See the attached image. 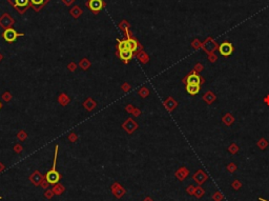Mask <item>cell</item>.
I'll use <instances>...</instances> for the list:
<instances>
[{"mask_svg": "<svg viewBox=\"0 0 269 201\" xmlns=\"http://www.w3.org/2000/svg\"><path fill=\"white\" fill-rule=\"evenodd\" d=\"M127 38L124 40L117 39L118 44H117V51H132V53H135V56L138 54L141 51H143L142 45L140 44L135 38H132L128 32H126Z\"/></svg>", "mask_w": 269, "mask_h": 201, "instance_id": "obj_1", "label": "cell"}, {"mask_svg": "<svg viewBox=\"0 0 269 201\" xmlns=\"http://www.w3.org/2000/svg\"><path fill=\"white\" fill-rule=\"evenodd\" d=\"M204 81L205 80L203 79V78H201V76L199 75V73L194 72V71L193 70L183 80H182V82L185 83V84H199L200 85L201 83H203Z\"/></svg>", "mask_w": 269, "mask_h": 201, "instance_id": "obj_2", "label": "cell"}, {"mask_svg": "<svg viewBox=\"0 0 269 201\" xmlns=\"http://www.w3.org/2000/svg\"><path fill=\"white\" fill-rule=\"evenodd\" d=\"M20 36H24V34H22V33H17L16 31H15L14 29H12V27L4 30L3 34H2V37H3V39L6 40L7 43L15 42L17 38L20 37Z\"/></svg>", "mask_w": 269, "mask_h": 201, "instance_id": "obj_3", "label": "cell"}, {"mask_svg": "<svg viewBox=\"0 0 269 201\" xmlns=\"http://www.w3.org/2000/svg\"><path fill=\"white\" fill-rule=\"evenodd\" d=\"M219 53L223 57H228L234 53V45L229 41H224L219 45Z\"/></svg>", "mask_w": 269, "mask_h": 201, "instance_id": "obj_4", "label": "cell"}, {"mask_svg": "<svg viewBox=\"0 0 269 201\" xmlns=\"http://www.w3.org/2000/svg\"><path fill=\"white\" fill-rule=\"evenodd\" d=\"M138 123L132 118H127L126 120L122 123V129L126 132L127 134H132L136 129H138Z\"/></svg>", "mask_w": 269, "mask_h": 201, "instance_id": "obj_5", "label": "cell"}, {"mask_svg": "<svg viewBox=\"0 0 269 201\" xmlns=\"http://www.w3.org/2000/svg\"><path fill=\"white\" fill-rule=\"evenodd\" d=\"M45 179L48 182V184H57L59 180L61 179V175L57 172V170H51L45 175Z\"/></svg>", "mask_w": 269, "mask_h": 201, "instance_id": "obj_6", "label": "cell"}, {"mask_svg": "<svg viewBox=\"0 0 269 201\" xmlns=\"http://www.w3.org/2000/svg\"><path fill=\"white\" fill-rule=\"evenodd\" d=\"M116 55L120 58V60H121L123 63H125V64H127V63H128L129 61L135 57V53H132V51H128V50L117 51Z\"/></svg>", "mask_w": 269, "mask_h": 201, "instance_id": "obj_7", "label": "cell"}, {"mask_svg": "<svg viewBox=\"0 0 269 201\" xmlns=\"http://www.w3.org/2000/svg\"><path fill=\"white\" fill-rule=\"evenodd\" d=\"M86 6L89 7V10H91L92 12H94L95 14H98V13L103 9L104 2L102 1V0H88Z\"/></svg>", "mask_w": 269, "mask_h": 201, "instance_id": "obj_8", "label": "cell"}, {"mask_svg": "<svg viewBox=\"0 0 269 201\" xmlns=\"http://www.w3.org/2000/svg\"><path fill=\"white\" fill-rule=\"evenodd\" d=\"M202 47H203V50L207 53V54H211L214 51H216L218 47H219V45H218L217 43L211 39V38H208V39L202 44Z\"/></svg>", "mask_w": 269, "mask_h": 201, "instance_id": "obj_9", "label": "cell"}, {"mask_svg": "<svg viewBox=\"0 0 269 201\" xmlns=\"http://www.w3.org/2000/svg\"><path fill=\"white\" fill-rule=\"evenodd\" d=\"M15 20L11 18V16H10L9 14H4L3 16L0 18V25H1L2 27H4V29H10L11 27L12 24H14Z\"/></svg>", "mask_w": 269, "mask_h": 201, "instance_id": "obj_10", "label": "cell"}, {"mask_svg": "<svg viewBox=\"0 0 269 201\" xmlns=\"http://www.w3.org/2000/svg\"><path fill=\"white\" fill-rule=\"evenodd\" d=\"M163 105L168 112H173L178 106V101H176L173 97H168L163 102Z\"/></svg>", "mask_w": 269, "mask_h": 201, "instance_id": "obj_11", "label": "cell"}, {"mask_svg": "<svg viewBox=\"0 0 269 201\" xmlns=\"http://www.w3.org/2000/svg\"><path fill=\"white\" fill-rule=\"evenodd\" d=\"M193 178H194V181L198 182V184L201 185L202 183H204L205 181H206L207 178H208V177H207V175L205 174V173L202 171V170H199V171L194 175Z\"/></svg>", "mask_w": 269, "mask_h": 201, "instance_id": "obj_12", "label": "cell"}, {"mask_svg": "<svg viewBox=\"0 0 269 201\" xmlns=\"http://www.w3.org/2000/svg\"><path fill=\"white\" fill-rule=\"evenodd\" d=\"M29 3L30 0H14V6L20 12H24L26 10L25 7L29 6Z\"/></svg>", "mask_w": 269, "mask_h": 201, "instance_id": "obj_13", "label": "cell"}, {"mask_svg": "<svg viewBox=\"0 0 269 201\" xmlns=\"http://www.w3.org/2000/svg\"><path fill=\"white\" fill-rule=\"evenodd\" d=\"M82 105H83V108L85 109L86 111L92 112L97 106V102L94 100L93 98H86Z\"/></svg>", "mask_w": 269, "mask_h": 201, "instance_id": "obj_14", "label": "cell"}, {"mask_svg": "<svg viewBox=\"0 0 269 201\" xmlns=\"http://www.w3.org/2000/svg\"><path fill=\"white\" fill-rule=\"evenodd\" d=\"M186 92L189 94V95H197V94L200 93V90H201V85L199 84H186Z\"/></svg>", "mask_w": 269, "mask_h": 201, "instance_id": "obj_15", "label": "cell"}, {"mask_svg": "<svg viewBox=\"0 0 269 201\" xmlns=\"http://www.w3.org/2000/svg\"><path fill=\"white\" fill-rule=\"evenodd\" d=\"M216 99H217V96L214 95V92H211V91L206 92V94L203 96V100L207 104H211L214 100H216Z\"/></svg>", "mask_w": 269, "mask_h": 201, "instance_id": "obj_16", "label": "cell"}, {"mask_svg": "<svg viewBox=\"0 0 269 201\" xmlns=\"http://www.w3.org/2000/svg\"><path fill=\"white\" fill-rule=\"evenodd\" d=\"M112 193H114V194L116 195L118 198L122 197V196L125 194L124 189H122V187H120V185L118 184V183H114V184H112Z\"/></svg>", "mask_w": 269, "mask_h": 201, "instance_id": "obj_17", "label": "cell"}, {"mask_svg": "<svg viewBox=\"0 0 269 201\" xmlns=\"http://www.w3.org/2000/svg\"><path fill=\"white\" fill-rule=\"evenodd\" d=\"M58 102L60 103V105L66 106L68 103L71 102V99H70V97H68V96L66 95L65 93H61L60 95L58 96Z\"/></svg>", "mask_w": 269, "mask_h": 201, "instance_id": "obj_18", "label": "cell"}, {"mask_svg": "<svg viewBox=\"0 0 269 201\" xmlns=\"http://www.w3.org/2000/svg\"><path fill=\"white\" fill-rule=\"evenodd\" d=\"M222 121H223V123H224L225 125L229 126V125H231V124L234 122V116H232L230 113H227V114H225V115L223 116Z\"/></svg>", "mask_w": 269, "mask_h": 201, "instance_id": "obj_19", "label": "cell"}, {"mask_svg": "<svg viewBox=\"0 0 269 201\" xmlns=\"http://www.w3.org/2000/svg\"><path fill=\"white\" fill-rule=\"evenodd\" d=\"M188 174H189V172L186 167H181V169L176 173V176L178 177L179 180H184L186 177L188 176Z\"/></svg>", "mask_w": 269, "mask_h": 201, "instance_id": "obj_20", "label": "cell"}, {"mask_svg": "<svg viewBox=\"0 0 269 201\" xmlns=\"http://www.w3.org/2000/svg\"><path fill=\"white\" fill-rule=\"evenodd\" d=\"M136 56H137V58L139 59V61L141 63H143V64H145V63H147L148 61H149V57H148V55L144 52V51H141V52L138 53Z\"/></svg>", "mask_w": 269, "mask_h": 201, "instance_id": "obj_21", "label": "cell"}, {"mask_svg": "<svg viewBox=\"0 0 269 201\" xmlns=\"http://www.w3.org/2000/svg\"><path fill=\"white\" fill-rule=\"evenodd\" d=\"M91 65H92V63L88 58H82V59L80 60V62H79V67H80L83 71L88 70V68H91Z\"/></svg>", "mask_w": 269, "mask_h": 201, "instance_id": "obj_22", "label": "cell"}, {"mask_svg": "<svg viewBox=\"0 0 269 201\" xmlns=\"http://www.w3.org/2000/svg\"><path fill=\"white\" fill-rule=\"evenodd\" d=\"M30 1H31L32 6L34 7L36 11H38V10H40V7L42 6L45 2H47V0H30Z\"/></svg>", "mask_w": 269, "mask_h": 201, "instance_id": "obj_23", "label": "cell"}, {"mask_svg": "<svg viewBox=\"0 0 269 201\" xmlns=\"http://www.w3.org/2000/svg\"><path fill=\"white\" fill-rule=\"evenodd\" d=\"M138 94H139L140 97H142V98H146L147 96L149 95V90H148L146 86H142V88L138 90Z\"/></svg>", "mask_w": 269, "mask_h": 201, "instance_id": "obj_24", "label": "cell"}, {"mask_svg": "<svg viewBox=\"0 0 269 201\" xmlns=\"http://www.w3.org/2000/svg\"><path fill=\"white\" fill-rule=\"evenodd\" d=\"M71 14L74 16V18H78V17L82 14V10L79 6H75L73 10H71Z\"/></svg>", "mask_w": 269, "mask_h": 201, "instance_id": "obj_25", "label": "cell"}, {"mask_svg": "<svg viewBox=\"0 0 269 201\" xmlns=\"http://www.w3.org/2000/svg\"><path fill=\"white\" fill-rule=\"evenodd\" d=\"M257 144H258V146L260 147L261 150H265L266 147L268 146V144H269V143H268V141L266 140L265 138H261L260 140L258 141V143H257Z\"/></svg>", "mask_w": 269, "mask_h": 201, "instance_id": "obj_26", "label": "cell"}, {"mask_svg": "<svg viewBox=\"0 0 269 201\" xmlns=\"http://www.w3.org/2000/svg\"><path fill=\"white\" fill-rule=\"evenodd\" d=\"M17 138L19 139L20 141H24L25 139L27 138V134H26V132L23 131V129H21V131H19V132H18V134H17Z\"/></svg>", "mask_w": 269, "mask_h": 201, "instance_id": "obj_27", "label": "cell"}, {"mask_svg": "<svg viewBox=\"0 0 269 201\" xmlns=\"http://www.w3.org/2000/svg\"><path fill=\"white\" fill-rule=\"evenodd\" d=\"M12 98H13V96H12V94L10 93V92H4L3 94H2V100L3 101H6V102H10V101L12 100Z\"/></svg>", "mask_w": 269, "mask_h": 201, "instance_id": "obj_28", "label": "cell"}, {"mask_svg": "<svg viewBox=\"0 0 269 201\" xmlns=\"http://www.w3.org/2000/svg\"><path fill=\"white\" fill-rule=\"evenodd\" d=\"M239 150H240V147L238 146L235 143H231L228 146V152H230L231 154H237V153L239 152Z\"/></svg>", "mask_w": 269, "mask_h": 201, "instance_id": "obj_29", "label": "cell"}, {"mask_svg": "<svg viewBox=\"0 0 269 201\" xmlns=\"http://www.w3.org/2000/svg\"><path fill=\"white\" fill-rule=\"evenodd\" d=\"M32 180H33V182H34L35 184H38V182L41 180V175L38 172H35L34 175L32 176Z\"/></svg>", "mask_w": 269, "mask_h": 201, "instance_id": "obj_30", "label": "cell"}, {"mask_svg": "<svg viewBox=\"0 0 269 201\" xmlns=\"http://www.w3.org/2000/svg\"><path fill=\"white\" fill-rule=\"evenodd\" d=\"M194 195H196L198 198H201L202 196L204 195V190L202 189L201 187H198L196 190H194Z\"/></svg>", "mask_w": 269, "mask_h": 201, "instance_id": "obj_31", "label": "cell"}, {"mask_svg": "<svg viewBox=\"0 0 269 201\" xmlns=\"http://www.w3.org/2000/svg\"><path fill=\"white\" fill-rule=\"evenodd\" d=\"M63 191H64V187H63L61 184H56V187H54V192H55L57 195H60Z\"/></svg>", "mask_w": 269, "mask_h": 201, "instance_id": "obj_32", "label": "cell"}, {"mask_svg": "<svg viewBox=\"0 0 269 201\" xmlns=\"http://www.w3.org/2000/svg\"><path fill=\"white\" fill-rule=\"evenodd\" d=\"M191 47H193L194 49L198 50V49H200V47H202V43L200 42L198 39H194V41L191 42Z\"/></svg>", "mask_w": 269, "mask_h": 201, "instance_id": "obj_33", "label": "cell"}, {"mask_svg": "<svg viewBox=\"0 0 269 201\" xmlns=\"http://www.w3.org/2000/svg\"><path fill=\"white\" fill-rule=\"evenodd\" d=\"M204 70V67H203V64H202V63H197L196 65H194V72H197V73H200V72H202V71Z\"/></svg>", "mask_w": 269, "mask_h": 201, "instance_id": "obj_34", "label": "cell"}, {"mask_svg": "<svg viewBox=\"0 0 269 201\" xmlns=\"http://www.w3.org/2000/svg\"><path fill=\"white\" fill-rule=\"evenodd\" d=\"M130 84H128V83L127 82H124L123 83V84L121 85V90L123 91V92H125V93H127V92H129L130 91Z\"/></svg>", "mask_w": 269, "mask_h": 201, "instance_id": "obj_35", "label": "cell"}, {"mask_svg": "<svg viewBox=\"0 0 269 201\" xmlns=\"http://www.w3.org/2000/svg\"><path fill=\"white\" fill-rule=\"evenodd\" d=\"M77 67H78V65H77L75 62H71V63H68L67 68H68V71H71V72H75V71L77 70Z\"/></svg>", "mask_w": 269, "mask_h": 201, "instance_id": "obj_36", "label": "cell"}, {"mask_svg": "<svg viewBox=\"0 0 269 201\" xmlns=\"http://www.w3.org/2000/svg\"><path fill=\"white\" fill-rule=\"evenodd\" d=\"M68 140H70L71 142H76L77 139H78V136L75 134V133H71L70 135H68Z\"/></svg>", "mask_w": 269, "mask_h": 201, "instance_id": "obj_37", "label": "cell"}, {"mask_svg": "<svg viewBox=\"0 0 269 201\" xmlns=\"http://www.w3.org/2000/svg\"><path fill=\"white\" fill-rule=\"evenodd\" d=\"M134 110H135V106L132 105V104H127V105L125 106V111H126L128 114H132Z\"/></svg>", "mask_w": 269, "mask_h": 201, "instance_id": "obj_38", "label": "cell"}, {"mask_svg": "<svg viewBox=\"0 0 269 201\" xmlns=\"http://www.w3.org/2000/svg\"><path fill=\"white\" fill-rule=\"evenodd\" d=\"M217 59H218V57L214 54V53H211V54H208V60H209V62L214 63V62H216Z\"/></svg>", "mask_w": 269, "mask_h": 201, "instance_id": "obj_39", "label": "cell"}, {"mask_svg": "<svg viewBox=\"0 0 269 201\" xmlns=\"http://www.w3.org/2000/svg\"><path fill=\"white\" fill-rule=\"evenodd\" d=\"M22 150H23V147L21 146V144H20V143H17V144H15V146H14V151L16 153H21Z\"/></svg>", "mask_w": 269, "mask_h": 201, "instance_id": "obj_40", "label": "cell"}, {"mask_svg": "<svg viewBox=\"0 0 269 201\" xmlns=\"http://www.w3.org/2000/svg\"><path fill=\"white\" fill-rule=\"evenodd\" d=\"M227 170H228L230 173L234 172L235 170H237V165H235L234 163H230V164H228V166H227Z\"/></svg>", "mask_w": 269, "mask_h": 201, "instance_id": "obj_41", "label": "cell"}, {"mask_svg": "<svg viewBox=\"0 0 269 201\" xmlns=\"http://www.w3.org/2000/svg\"><path fill=\"white\" fill-rule=\"evenodd\" d=\"M132 115H134L135 117H139L141 115V110H140V109H138V108H135L134 112H132Z\"/></svg>", "mask_w": 269, "mask_h": 201, "instance_id": "obj_42", "label": "cell"}, {"mask_svg": "<svg viewBox=\"0 0 269 201\" xmlns=\"http://www.w3.org/2000/svg\"><path fill=\"white\" fill-rule=\"evenodd\" d=\"M223 198V196L221 195V193H216V195L214 196V199L216 201H220Z\"/></svg>", "mask_w": 269, "mask_h": 201, "instance_id": "obj_43", "label": "cell"}, {"mask_svg": "<svg viewBox=\"0 0 269 201\" xmlns=\"http://www.w3.org/2000/svg\"><path fill=\"white\" fill-rule=\"evenodd\" d=\"M232 187H234V189H235V190H238V189H240L241 187V183L238 181H234V183H232Z\"/></svg>", "mask_w": 269, "mask_h": 201, "instance_id": "obj_44", "label": "cell"}, {"mask_svg": "<svg viewBox=\"0 0 269 201\" xmlns=\"http://www.w3.org/2000/svg\"><path fill=\"white\" fill-rule=\"evenodd\" d=\"M194 190H196V189H194V187H189L188 189H187V192H188L190 195H193V194H194Z\"/></svg>", "mask_w": 269, "mask_h": 201, "instance_id": "obj_45", "label": "cell"}, {"mask_svg": "<svg viewBox=\"0 0 269 201\" xmlns=\"http://www.w3.org/2000/svg\"><path fill=\"white\" fill-rule=\"evenodd\" d=\"M263 101H264V102H265L266 104H267V105H269V95L266 96V97L264 98V100H263Z\"/></svg>", "mask_w": 269, "mask_h": 201, "instance_id": "obj_46", "label": "cell"}, {"mask_svg": "<svg viewBox=\"0 0 269 201\" xmlns=\"http://www.w3.org/2000/svg\"><path fill=\"white\" fill-rule=\"evenodd\" d=\"M62 1L64 2L65 4H67V6H68V4H71V2H74V0H62Z\"/></svg>", "mask_w": 269, "mask_h": 201, "instance_id": "obj_47", "label": "cell"}, {"mask_svg": "<svg viewBox=\"0 0 269 201\" xmlns=\"http://www.w3.org/2000/svg\"><path fill=\"white\" fill-rule=\"evenodd\" d=\"M45 196H47V197H51V196H52V193H51V192L45 193Z\"/></svg>", "mask_w": 269, "mask_h": 201, "instance_id": "obj_48", "label": "cell"}, {"mask_svg": "<svg viewBox=\"0 0 269 201\" xmlns=\"http://www.w3.org/2000/svg\"><path fill=\"white\" fill-rule=\"evenodd\" d=\"M2 59H3V56H2V54L0 53V62L2 61Z\"/></svg>", "mask_w": 269, "mask_h": 201, "instance_id": "obj_49", "label": "cell"}, {"mask_svg": "<svg viewBox=\"0 0 269 201\" xmlns=\"http://www.w3.org/2000/svg\"><path fill=\"white\" fill-rule=\"evenodd\" d=\"M259 200H260V201H268V200H265L264 198H259Z\"/></svg>", "mask_w": 269, "mask_h": 201, "instance_id": "obj_50", "label": "cell"}, {"mask_svg": "<svg viewBox=\"0 0 269 201\" xmlns=\"http://www.w3.org/2000/svg\"><path fill=\"white\" fill-rule=\"evenodd\" d=\"M1 108H2V104H1V102H0V109H1Z\"/></svg>", "mask_w": 269, "mask_h": 201, "instance_id": "obj_51", "label": "cell"}, {"mask_svg": "<svg viewBox=\"0 0 269 201\" xmlns=\"http://www.w3.org/2000/svg\"><path fill=\"white\" fill-rule=\"evenodd\" d=\"M1 170H2V169H1V164H0V171H1Z\"/></svg>", "mask_w": 269, "mask_h": 201, "instance_id": "obj_52", "label": "cell"}, {"mask_svg": "<svg viewBox=\"0 0 269 201\" xmlns=\"http://www.w3.org/2000/svg\"><path fill=\"white\" fill-rule=\"evenodd\" d=\"M0 199H1V197H0Z\"/></svg>", "mask_w": 269, "mask_h": 201, "instance_id": "obj_53", "label": "cell"}]
</instances>
